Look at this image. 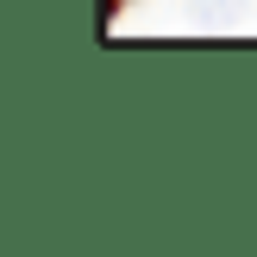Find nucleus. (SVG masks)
Here are the masks:
<instances>
[{"mask_svg": "<svg viewBox=\"0 0 257 257\" xmlns=\"http://www.w3.org/2000/svg\"><path fill=\"white\" fill-rule=\"evenodd\" d=\"M119 7H125V0H119Z\"/></svg>", "mask_w": 257, "mask_h": 257, "instance_id": "nucleus-1", "label": "nucleus"}]
</instances>
